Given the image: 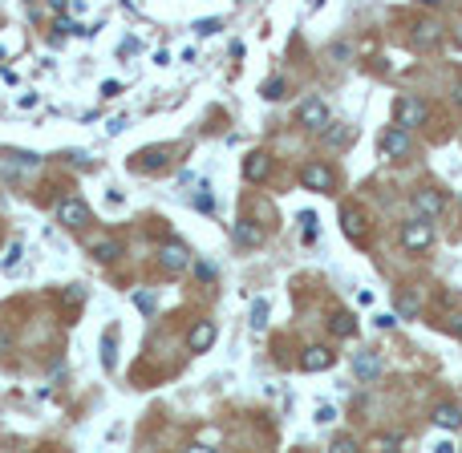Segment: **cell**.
Returning <instances> with one entry per match:
<instances>
[{"label":"cell","instance_id":"17","mask_svg":"<svg viewBox=\"0 0 462 453\" xmlns=\"http://www.w3.org/2000/svg\"><path fill=\"white\" fill-rule=\"evenodd\" d=\"M235 239L248 243V247H260V243H264V231H260V226H251V223H239V226H235Z\"/></svg>","mask_w":462,"mask_h":453},{"label":"cell","instance_id":"28","mask_svg":"<svg viewBox=\"0 0 462 453\" xmlns=\"http://www.w3.org/2000/svg\"><path fill=\"white\" fill-rule=\"evenodd\" d=\"M264 97H284V81H268V85H264Z\"/></svg>","mask_w":462,"mask_h":453},{"label":"cell","instance_id":"23","mask_svg":"<svg viewBox=\"0 0 462 453\" xmlns=\"http://www.w3.org/2000/svg\"><path fill=\"white\" fill-rule=\"evenodd\" d=\"M134 307H142V312H154V291H134Z\"/></svg>","mask_w":462,"mask_h":453},{"label":"cell","instance_id":"9","mask_svg":"<svg viewBox=\"0 0 462 453\" xmlns=\"http://www.w3.org/2000/svg\"><path fill=\"white\" fill-rule=\"evenodd\" d=\"M329 364H332L329 348H308V352L300 356V369H304V372H325Z\"/></svg>","mask_w":462,"mask_h":453},{"label":"cell","instance_id":"21","mask_svg":"<svg viewBox=\"0 0 462 453\" xmlns=\"http://www.w3.org/2000/svg\"><path fill=\"white\" fill-rule=\"evenodd\" d=\"M300 235H304V243H316V215H304V219H300Z\"/></svg>","mask_w":462,"mask_h":453},{"label":"cell","instance_id":"15","mask_svg":"<svg viewBox=\"0 0 462 453\" xmlns=\"http://www.w3.org/2000/svg\"><path fill=\"white\" fill-rule=\"evenodd\" d=\"M211 340H215V328H211V324H207V320L195 324V332H191V352H203Z\"/></svg>","mask_w":462,"mask_h":453},{"label":"cell","instance_id":"30","mask_svg":"<svg viewBox=\"0 0 462 453\" xmlns=\"http://www.w3.org/2000/svg\"><path fill=\"white\" fill-rule=\"evenodd\" d=\"M101 94L114 97V94H122V85H118V81H106V85H101Z\"/></svg>","mask_w":462,"mask_h":453},{"label":"cell","instance_id":"22","mask_svg":"<svg viewBox=\"0 0 462 453\" xmlns=\"http://www.w3.org/2000/svg\"><path fill=\"white\" fill-rule=\"evenodd\" d=\"M94 255H98V259H114L118 255V243H110V239L94 243Z\"/></svg>","mask_w":462,"mask_h":453},{"label":"cell","instance_id":"32","mask_svg":"<svg viewBox=\"0 0 462 453\" xmlns=\"http://www.w3.org/2000/svg\"><path fill=\"white\" fill-rule=\"evenodd\" d=\"M8 348H13V340H8V336H4V332H0V356L8 352Z\"/></svg>","mask_w":462,"mask_h":453},{"label":"cell","instance_id":"24","mask_svg":"<svg viewBox=\"0 0 462 453\" xmlns=\"http://www.w3.org/2000/svg\"><path fill=\"white\" fill-rule=\"evenodd\" d=\"M219 29H223L219 20H199V25H195V32H199V37H211V32H219Z\"/></svg>","mask_w":462,"mask_h":453},{"label":"cell","instance_id":"16","mask_svg":"<svg viewBox=\"0 0 462 453\" xmlns=\"http://www.w3.org/2000/svg\"><path fill=\"white\" fill-rule=\"evenodd\" d=\"M163 162H166V150H142L138 162H134V170H158Z\"/></svg>","mask_w":462,"mask_h":453},{"label":"cell","instance_id":"33","mask_svg":"<svg viewBox=\"0 0 462 453\" xmlns=\"http://www.w3.org/2000/svg\"><path fill=\"white\" fill-rule=\"evenodd\" d=\"M49 8H53V13H61V8H65V0H49Z\"/></svg>","mask_w":462,"mask_h":453},{"label":"cell","instance_id":"13","mask_svg":"<svg viewBox=\"0 0 462 453\" xmlns=\"http://www.w3.org/2000/svg\"><path fill=\"white\" fill-rule=\"evenodd\" d=\"M434 421H438L442 429H458L462 425V409L458 404H438V409H434Z\"/></svg>","mask_w":462,"mask_h":453},{"label":"cell","instance_id":"2","mask_svg":"<svg viewBox=\"0 0 462 453\" xmlns=\"http://www.w3.org/2000/svg\"><path fill=\"white\" fill-rule=\"evenodd\" d=\"M446 207V198L438 191H418L413 194V210H418V219H438Z\"/></svg>","mask_w":462,"mask_h":453},{"label":"cell","instance_id":"20","mask_svg":"<svg viewBox=\"0 0 462 453\" xmlns=\"http://www.w3.org/2000/svg\"><path fill=\"white\" fill-rule=\"evenodd\" d=\"M264 324H268V304H264V300H256V304H251V328L260 332Z\"/></svg>","mask_w":462,"mask_h":453},{"label":"cell","instance_id":"11","mask_svg":"<svg viewBox=\"0 0 462 453\" xmlns=\"http://www.w3.org/2000/svg\"><path fill=\"white\" fill-rule=\"evenodd\" d=\"M268 166H272V162H268V154H248V162H244V178H248V182H264V178H268Z\"/></svg>","mask_w":462,"mask_h":453},{"label":"cell","instance_id":"27","mask_svg":"<svg viewBox=\"0 0 462 453\" xmlns=\"http://www.w3.org/2000/svg\"><path fill=\"white\" fill-rule=\"evenodd\" d=\"M65 304H85V288H69L65 291Z\"/></svg>","mask_w":462,"mask_h":453},{"label":"cell","instance_id":"6","mask_svg":"<svg viewBox=\"0 0 462 453\" xmlns=\"http://www.w3.org/2000/svg\"><path fill=\"white\" fill-rule=\"evenodd\" d=\"M300 122H304V126L308 129H325L329 126V106H325V101H304V106H300Z\"/></svg>","mask_w":462,"mask_h":453},{"label":"cell","instance_id":"18","mask_svg":"<svg viewBox=\"0 0 462 453\" xmlns=\"http://www.w3.org/2000/svg\"><path fill=\"white\" fill-rule=\"evenodd\" d=\"M114 340H118L114 328L101 332V369H114Z\"/></svg>","mask_w":462,"mask_h":453},{"label":"cell","instance_id":"31","mask_svg":"<svg viewBox=\"0 0 462 453\" xmlns=\"http://www.w3.org/2000/svg\"><path fill=\"white\" fill-rule=\"evenodd\" d=\"M373 445H377V449H394V445H397V437H377Z\"/></svg>","mask_w":462,"mask_h":453},{"label":"cell","instance_id":"1","mask_svg":"<svg viewBox=\"0 0 462 453\" xmlns=\"http://www.w3.org/2000/svg\"><path fill=\"white\" fill-rule=\"evenodd\" d=\"M401 243H406V251H426L430 243H434V226H430L426 219H413V223H406V231H401Z\"/></svg>","mask_w":462,"mask_h":453},{"label":"cell","instance_id":"35","mask_svg":"<svg viewBox=\"0 0 462 453\" xmlns=\"http://www.w3.org/2000/svg\"><path fill=\"white\" fill-rule=\"evenodd\" d=\"M316 4H320V0H308V8H316Z\"/></svg>","mask_w":462,"mask_h":453},{"label":"cell","instance_id":"19","mask_svg":"<svg viewBox=\"0 0 462 453\" xmlns=\"http://www.w3.org/2000/svg\"><path fill=\"white\" fill-rule=\"evenodd\" d=\"M329 328L337 332V336H353V332H357V324H353V316H345V312H337Z\"/></svg>","mask_w":462,"mask_h":453},{"label":"cell","instance_id":"8","mask_svg":"<svg viewBox=\"0 0 462 453\" xmlns=\"http://www.w3.org/2000/svg\"><path fill=\"white\" fill-rule=\"evenodd\" d=\"M304 186H313V191H332V170L325 162H313L308 170H304Z\"/></svg>","mask_w":462,"mask_h":453},{"label":"cell","instance_id":"29","mask_svg":"<svg viewBox=\"0 0 462 453\" xmlns=\"http://www.w3.org/2000/svg\"><path fill=\"white\" fill-rule=\"evenodd\" d=\"M446 328H450V332H458V336H462V316H458V312H454V316H446Z\"/></svg>","mask_w":462,"mask_h":453},{"label":"cell","instance_id":"4","mask_svg":"<svg viewBox=\"0 0 462 453\" xmlns=\"http://www.w3.org/2000/svg\"><path fill=\"white\" fill-rule=\"evenodd\" d=\"M406 150H410V134H406V126L401 129H385V134H381V154H385V158H401Z\"/></svg>","mask_w":462,"mask_h":453},{"label":"cell","instance_id":"10","mask_svg":"<svg viewBox=\"0 0 462 453\" xmlns=\"http://www.w3.org/2000/svg\"><path fill=\"white\" fill-rule=\"evenodd\" d=\"M341 223H345V235H349V239H361V235H365V215H361V207H345V210H341Z\"/></svg>","mask_w":462,"mask_h":453},{"label":"cell","instance_id":"26","mask_svg":"<svg viewBox=\"0 0 462 453\" xmlns=\"http://www.w3.org/2000/svg\"><path fill=\"white\" fill-rule=\"evenodd\" d=\"M397 307H401V316H413V312H418V300H413V295H401Z\"/></svg>","mask_w":462,"mask_h":453},{"label":"cell","instance_id":"34","mask_svg":"<svg viewBox=\"0 0 462 453\" xmlns=\"http://www.w3.org/2000/svg\"><path fill=\"white\" fill-rule=\"evenodd\" d=\"M422 4H442V0H422Z\"/></svg>","mask_w":462,"mask_h":453},{"label":"cell","instance_id":"5","mask_svg":"<svg viewBox=\"0 0 462 453\" xmlns=\"http://www.w3.org/2000/svg\"><path fill=\"white\" fill-rule=\"evenodd\" d=\"M57 219L65 226H82L89 219V207H85L82 198H61V207H57Z\"/></svg>","mask_w":462,"mask_h":453},{"label":"cell","instance_id":"14","mask_svg":"<svg viewBox=\"0 0 462 453\" xmlns=\"http://www.w3.org/2000/svg\"><path fill=\"white\" fill-rule=\"evenodd\" d=\"M353 369H357V376H361V381H373V376L381 372V360H377V356H369V352H361L357 360H353Z\"/></svg>","mask_w":462,"mask_h":453},{"label":"cell","instance_id":"12","mask_svg":"<svg viewBox=\"0 0 462 453\" xmlns=\"http://www.w3.org/2000/svg\"><path fill=\"white\" fill-rule=\"evenodd\" d=\"M187 247H179V243H170V247H163V267L166 272H182L187 267Z\"/></svg>","mask_w":462,"mask_h":453},{"label":"cell","instance_id":"25","mask_svg":"<svg viewBox=\"0 0 462 453\" xmlns=\"http://www.w3.org/2000/svg\"><path fill=\"white\" fill-rule=\"evenodd\" d=\"M332 449H337V453H353V449H357V441H353V437H337V441H332Z\"/></svg>","mask_w":462,"mask_h":453},{"label":"cell","instance_id":"3","mask_svg":"<svg viewBox=\"0 0 462 453\" xmlns=\"http://www.w3.org/2000/svg\"><path fill=\"white\" fill-rule=\"evenodd\" d=\"M394 113H397V122H401V126H422V117H426V106H422L418 97H397Z\"/></svg>","mask_w":462,"mask_h":453},{"label":"cell","instance_id":"7","mask_svg":"<svg viewBox=\"0 0 462 453\" xmlns=\"http://www.w3.org/2000/svg\"><path fill=\"white\" fill-rule=\"evenodd\" d=\"M438 37H442V32H438V25H434V20H418V25H413V32H410L413 49H434V45H438Z\"/></svg>","mask_w":462,"mask_h":453}]
</instances>
